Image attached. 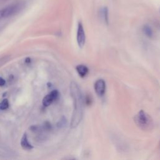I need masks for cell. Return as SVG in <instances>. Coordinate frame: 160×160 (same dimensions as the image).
Masks as SVG:
<instances>
[{
    "mask_svg": "<svg viewBox=\"0 0 160 160\" xmlns=\"http://www.w3.org/2000/svg\"><path fill=\"white\" fill-rule=\"evenodd\" d=\"M99 16L100 19L106 24L109 23V10L108 7L102 6L99 10Z\"/></svg>",
    "mask_w": 160,
    "mask_h": 160,
    "instance_id": "cell-7",
    "label": "cell"
},
{
    "mask_svg": "<svg viewBox=\"0 0 160 160\" xmlns=\"http://www.w3.org/2000/svg\"><path fill=\"white\" fill-rule=\"evenodd\" d=\"M94 90L96 93L99 96H103L106 91L105 81L102 79H99L97 80L94 83Z\"/></svg>",
    "mask_w": 160,
    "mask_h": 160,
    "instance_id": "cell-6",
    "label": "cell"
},
{
    "mask_svg": "<svg viewBox=\"0 0 160 160\" xmlns=\"http://www.w3.org/2000/svg\"><path fill=\"white\" fill-rule=\"evenodd\" d=\"M5 83H6L5 80L2 78L0 77V86H4L5 84Z\"/></svg>",
    "mask_w": 160,
    "mask_h": 160,
    "instance_id": "cell-12",
    "label": "cell"
},
{
    "mask_svg": "<svg viewBox=\"0 0 160 160\" xmlns=\"http://www.w3.org/2000/svg\"><path fill=\"white\" fill-rule=\"evenodd\" d=\"M24 2L18 1L13 2L0 9V20L12 17L18 14L24 9Z\"/></svg>",
    "mask_w": 160,
    "mask_h": 160,
    "instance_id": "cell-3",
    "label": "cell"
},
{
    "mask_svg": "<svg viewBox=\"0 0 160 160\" xmlns=\"http://www.w3.org/2000/svg\"><path fill=\"white\" fill-rule=\"evenodd\" d=\"M59 95V92L57 90H53L46 96L44 97L42 99V104L44 106H49L54 100L56 99Z\"/></svg>",
    "mask_w": 160,
    "mask_h": 160,
    "instance_id": "cell-5",
    "label": "cell"
},
{
    "mask_svg": "<svg viewBox=\"0 0 160 160\" xmlns=\"http://www.w3.org/2000/svg\"><path fill=\"white\" fill-rule=\"evenodd\" d=\"M76 69L77 72L78 73L79 76L81 78L85 77L88 74V72H89V69L88 68V67H86L85 65H83V64H79L77 66Z\"/></svg>",
    "mask_w": 160,
    "mask_h": 160,
    "instance_id": "cell-8",
    "label": "cell"
},
{
    "mask_svg": "<svg viewBox=\"0 0 160 160\" xmlns=\"http://www.w3.org/2000/svg\"><path fill=\"white\" fill-rule=\"evenodd\" d=\"M76 39H77V42L79 47L81 48H83L86 42V36H85L84 27L81 22H79L78 24Z\"/></svg>",
    "mask_w": 160,
    "mask_h": 160,
    "instance_id": "cell-4",
    "label": "cell"
},
{
    "mask_svg": "<svg viewBox=\"0 0 160 160\" xmlns=\"http://www.w3.org/2000/svg\"><path fill=\"white\" fill-rule=\"evenodd\" d=\"M30 61H31V59L29 58H27L26 59V60H25V62H26V63H29V62H30Z\"/></svg>",
    "mask_w": 160,
    "mask_h": 160,
    "instance_id": "cell-13",
    "label": "cell"
},
{
    "mask_svg": "<svg viewBox=\"0 0 160 160\" xmlns=\"http://www.w3.org/2000/svg\"><path fill=\"white\" fill-rule=\"evenodd\" d=\"M8 107H9V102L7 99H3L0 102V109L4 110V109H6Z\"/></svg>",
    "mask_w": 160,
    "mask_h": 160,
    "instance_id": "cell-11",
    "label": "cell"
},
{
    "mask_svg": "<svg viewBox=\"0 0 160 160\" xmlns=\"http://www.w3.org/2000/svg\"><path fill=\"white\" fill-rule=\"evenodd\" d=\"M142 31L146 36L149 38H152L153 36V32L152 29L148 25H144L142 28Z\"/></svg>",
    "mask_w": 160,
    "mask_h": 160,
    "instance_id": "cell-10",
    "label": "cell"
},
{
    "mask_svg": "<svg viewBox=\"0 0 160 160\" xmlns=\"http://www.w3.org/2000/svg\"><path fill=\"white\" fill-rule=\"evenodd\" d=\"M21 147L26 150H31V149H32V145L28 141L26 134H24L22 136L21 140Z\"/></svg>",
    "mask_w": 160,
    "mask_h": 160,
    "instance_id": "cell-9",
    "label": "cell"
},
{
    "mask_svg": "<svg viewBox=\"0 0 160 160\" xmlns=\"http://www.w3.org/2000/svg\"><path fill=\"white\" fill-rule=\"evenodd\" d=\"M70 93L74 102L71 128H75L79 124L82 118L84 99L79 86L75 82H71L70 84Z\"/></svg>",
    "mask_w": 160,
    "mask_h": 160,
    "instance_id": "cell-1",
    "label": "cell"
},
{
    "mask_svg": "<svg viewBox=\"0 0 160 160\" xmlns=\"http://www.w3.org/2000/svg\"><path fill=\"white\" fill-rule=\"evenodd\" d=\"M134 120L137 126L142 130L148 131L152 128V119L143 110H141L138 112L134 116Z\"/></svg>",
    "mask_w": 160,
    "mask_h": 160,
    "instance_id": "cell-2",
    "label": "cell"
}]
</instances>
